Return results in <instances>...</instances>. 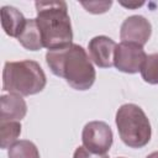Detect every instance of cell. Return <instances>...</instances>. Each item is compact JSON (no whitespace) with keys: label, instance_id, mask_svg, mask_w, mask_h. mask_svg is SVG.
I'll list each match as a JSON object with an SVG mask.
<instances>
[{"label":"cell","instance_id":"ac0fdd59","mask_svg":"<svg viewBox=\"0 0 158 158\" xmlns=\"http://www.w3.org/2000/svg\"><path fill=\"white\" fill-rule=\"evenodd\" d=\"M146 158H158V151L152 152V153H151V154H148Z\"/></svg>","mask_w":158,"mask_h":158},{"label":"cell","instance_id":"7c38bea8","mask_svg":"<svg viewBox=\"0 0 158 158\" xmlns=\"http://www.w3.org/2000/svg\"><path fill=\"white\" fill-rule=\"evenodd\" d=\"M20 121H5L0 122V147L1 149H9L21 135Z\"/></svg>","mask_w":158,"mask_h":158},{"label":"cell","instance_id":"d6986e66","mask_svg":"<svg viewBox=\"0 0 158 158\" xmlns=\"http://www.w3.org/2000/svg\"><path fill=\"white\" fill-rule=\"evenodd\" d=\"M117 158H125V157H117Z\"/></svg>","mask_w":158,"mask_h":158},{"label":"cell","instance_id":"ba28073f","mask_svg":"<svg viewBox=\"0 0 158 158\" xmlns=\"http://www.w3.org/2000/svg\"><path fill=\"white\" fill-rule=\"evenodd\" d=\"M117 43L107 36H95L88 43L89 57L99 68H111Z\"/></svg>","mask_w":158,"mask_h":158},{"label":"cell","instance_id":"3957f363","mask_svg":"<svg viewBox=\"0 0 158 158\" xmlns=\"http://www.w3.org/2000/svg\"><path fill=\"white\" fill-rule=\"evenodd\" d=\"M47 84V78L36 60L25 59L6 62L2 69V90L9 94L30 96L41 93Z\"/></svg>","mask_w":158,"mask_h":158},{"label":"cell","instance_id":"9c48e42d","mask_svg":"<svg viewBox=\"0 0 158 158\" xmlns=\"http://www.w3.org/2000/svg\"><path fill=\"white\" fill-rule=\"evenodd\" d=\"M0 122L21 121L27 114V104L21 95L2 94L0 98Z\"/></svg>","mask_w":158,"mask_h":158},{"label":"cell","instance_id":"4fadbf2b","mask_svg":"<svg viewBox=\"0 0 158 158\" xmlns=\"http://www.w3.org/2000/svg\"><path fill=\"white\" fill-rule=\"evenodd\" d=\"M9 158H41L37 146L28 139H20L7 151Z\"/></svg>","mask_w":158,"mask_h":158},{"label":"cell","instance_id":"9a60e30c","mask_svg":"<svg viewBox=\"0 0 158 158\" xmlns=\"http://www.w3.org/2000/svg\"><path fill=\"white\" fill-rule=\"evenodd\" d=\"M80 5L90 14H104L106 11H109V9L112 6V1H89V2H84L81 1Z\"/></svg>","mask_w":158,"mask_h":158},{"label":"cell","instance_id":"7a4b0ae2","mask_svg":"<svg viewBox=\"0 0 158 158\" xmlns=\"http://www.w3.org/2000/svg\"><path fill=\"white\" fill-rule=\"evenodd\" d=\"M36 22L43 47L48 51L73 44V30L65 1H36Z\"/></svg>","mask_w":158,"mask_h":158},{"label":"cell","instance_id":"277c9868","mask_svg":"<svg viewBox=\"0 0 158 158\" xmlns=\"http://www.w3.org/2000/svg\"><path fill=\"white\" fill-rule=\"evenodd\" d=\"M118 136L121 141L130 148H143L152 137L151 122L142 110L136 104L128 102L121 105L115 115Z\"/></svg>","mask_w":158,"mask_h":158},{"label":"cell","instance_id":"8fae6325","mask_svg":"<svg viewBox=\"0 0 158 158\" xmlns=\"http://www.w3.org/2000/svg\"><path fill=\"white\" fill-rule=\"evenodd\" d=\"M19 43L27 51H40L43 48L41 33L36 22V19H27V23L22 33L17 38Z\"/></svg>","mask_w":158,"mask_h":158},{"label":"cell","instance_id":"5b68a950","mask_svg":"<svg viewBox=\"0 0 158 158\" xmlns=\"http://www.w3.org/2000/svg\"><path fill=\"white\" fill-rule=\"evenodd\" d=\"M83 146L93 153L106 154L114 142L111 127L104 121H90L81 131Z\"/></svg>","mask_w":158,"mask_h":158},{"label":"cell","instance_id":"2e32d148","mask_svg":"<svg viewBox=\"0 0 158 158\" xmlns=\"http://www.w3.org/2000/svg\"><path fill=\"white\" fill-rule=\"evenodd\" d=\"M73 158H109L107 154H96L86 149L84 146H79L75 148Z\"/></svg>","mask_w":158,"mask_h":158},{"label":"cell","instance_id":"8992f818","mask_svg":"<svg viewBox=\"0 0 158 158\" xmlns=\"http://www.w3.org/2000/svg\"><path fill=\"white\" fill-rule=\"evenodd\" d=\"M147 58V54L143 47L121 42L116 46L115 56H114V65L117 70L126 73V74H136L141 72V68Z\"/></svg>","mask_w":158,"mask_h":158},{"label":"cell","instance_id":"6da1fadb","mask_svg":"<svg viewBox=\"0 0 158 158\" xmlns=\"http://www.w3.org/2000/svg\"><path fill=\"white\" fill-rule=\"evenodd\" d=\"M46 63L54 75L63 78L75 90L85 91L95 83L96 72L91 59L77 43L62 49L47 51Z\"/></svg>","mask_w":158,"mask_h":158},{"label":"cell","instance_id":"e0dca14e","mask_svg":"<svg viewBox=\"0 0 158 158\" xmlns=\"http://www.w3.org/2000/svg\"><path fill=\"white\" fill-rule=\"evenodd\" d=\"M143 4H144L143 1H141V2H123V1H120V5H122L127 9H136V7L142 6Z\"/></svg>","mask_w":158,"mask_h":158},{"label":"cell","instance_id":"52a82bcc","mask_svg":"<svg viewBox=\"0 0 158 158\" xmlns=\"http://www.w3.org/2000/svg\"><path fill=\"white\" fill-rule=\"evenodd\" d=\"M152 25L142 15H132L123 20L120 28L121 42L135 43L143 47L151 38Z\"/></svg>","mask_w":158,"mask_h":158},{"label":"cell","instance_id":"30bf717a","mask_svg":"<svg viewBox=\"0 0 158 158\" xmlns=\"http://www.w3.org/2000/svg\"><path fill=\"white\" fill-rule=\"evenodd\" d=\"M27 23L23 14L14 6H2L1 7V27L5 33L10 37L19 38Z\"/></svg>","mask_w":158,"mask_h":158},{"label":"cell","instance_id":"5bb4252c","mask_svg":"<svg viewBox=\"0 0 158 158\" xmlns=\"http://www.w3.org/2000/svg\"><path fill=\"white\" fill-rule=\"evenodd\" d=\"M139 73L146 83L158 85V53H152L147 56Z\"/></svg>","mask_w":158,"mask_h":158}]
</instances>
